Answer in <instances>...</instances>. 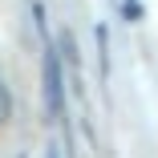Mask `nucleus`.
<instances>
[{
    "label": "nucleus",
    "instance_id": "nucleus-1",
    "mask_svg": "<svg viewBox=\"0 0 158 158\" xmlns=\"http://www.w3.org/2000/svg\"><path fill=\"white\" fill-rule=\"evenodd\" d=\"M45 102H49V114H53V118L65 114V93H61V65H57V53H45Z\"/></svg>",
    "mask_w": 158,
    "mask_h": 158
},
{
    "label": "nucleus",
    "instance_id": "nucleus-2",
    "mask_svg": "<svg viewBox=\"0 0 158 158\" xmlns=\"http://www.w3.org/2000/svg\"><path fill=\"white\" fill-rule=\"evenodd\" d=\"M8 114H12V98H8V85L0 81V126L8 122Z\"/></svg>",
    "mask_w": 158,
    "mask_h": 158
},
{
    "label": "nucleus",
    "instance_id": "nucleus-3",
    "mask_svg": "<svg viewBox=\"0 0 158 158\" xmlns=\"http://www.w3.org/2000/svg\"><path fill=\"white\" fill-rule=\"evenodd\" d=\"M122 8H126V16H134V20L142 16V4H138V0H122Z\"/></svg>",
    "mask_w": 158,
    "mask_h": 158
},
{
    "label": "nucleus",
    "instance_id": "nucleus-4",
    "mask_svg": "<svg viewBox=\"0 0 158 158\" xmlns=\"http://www.w3.org/2000/svg\"><path fill=\"white\" fill-rule=\"evenodd\" d=\"M49 158H57V154H49Z\"/></svg>",
    "mask_w": 158,
    "mask_h": 158
}]
</instances>
